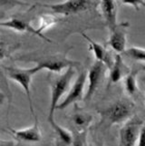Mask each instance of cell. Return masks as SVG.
<instances>
[{
    "label": "cell",
    "mask_w": 145,
    "mask_h": 146,
    "mask_svg": "<svg viewBox=\"0 0 145 146\" xmlns=\"http://www.w3.org/2000/svg\"><path fill=\"white\" fill-rule=\"evenodd\" d=\"M17 61L22 62H33L36 63V66L39 71L48 70L50 72L60 74L64 69L68 67H76L80 65V63L67 58L66 54H28L17 57Z\"/></svg>",
    "instance_id": "6da1fadb"
},
{
    "label": "cell",
    "mask_w": 145,
    "mask_h": 146,
    "mask_svg": "<svg viewBox=\"0 0 145 146\" xmlns=\"http://www.w3.org/2000/svg\"><path fill=\"white\" fill-rule=\"evenodd\" d=\"M75 74L74 67H68L64 74H58L50 82L51 86V103H50L47 122L54 120V112L64 94H66L70 87L73 77Z\"/></svg>",
    "instance_id": "7a4b0ae2"
},
{
    "label": "cell",
    "mask_w": 145,
    "mask_h": 146,
    "mask_svg": "<svg viewBox=\"0 0 145 146\" xmlns=\"http://www.w3.org/2000/svg\"><path fill=\"white\" fill-rule=\"evenodd\" d=\"M134 105L125 100L118 101L110 106L98 111L101 115V124L108 126L115 123H121L131 117Z\"/></svg>",
    "instance_id": "3957f363"
},
{
    "label": "cell",
    "mask_w": 145,
    "mask_h": 146,
    "mask_svg": "<svg viewBox=\"0 0 145 146\" xmlns=\"http://www.w3.org/2000/svg\"><path fill=\"white\" fill-rule=\"evenodd\" d=\"M5 70H6L8 76L13 81L21 85V87L24 89V93L26 94V98L28 100L30 112H31L33 116L36 118V116L34 111L31 88L30 87H31V83L34 75L39 72L38 68L36 66H34L32 68H21L15 66V65H10V66H5Z\"/></svg>",
    "instance_id": "277c9868"
},
{
    "label": "cell",
    "mask_w": 145,
    "mask_h": 146,
    "mask_svg": "<svg viewBox=\"0 0 145 146\" xmlns=\"http://www.w3.org/2000/svg\"><path fill=\"white\" fill-rule=\"evenodd\" d=\"M92 5V2L85 1V0H68V1L57 4H40V6L51 9L56 15H62V16L66 17L69 15L86 11Z\"/></svg>",
    "instance_id": "5b68a950"
},
{
    "label": "cell",
    "mask_w": 145,
    "mask_h": 146,
    "mask_svg": "<svg viewBox=\"0 0 145 146\" xmlns=\"http://www.w3.org/2000/svg\"><path fill=\"white\" fill-rule=\"evenodd\" d=\"M87 80V73L81 72L77 76L76 80L74 81L71 88L69 89L66 96L64 98L61 103L58 104L56 106V110H64L67 108L69 105L73 104H76L79 101L83 99L84 96V86Z\"/></svg>",
    "instance_id": "8992f818"
},
{
    "label": "cell",
    "mask_w": 145,
    "mask_h": 146,
    "mask_svg": "<svg viewBox=\"0 0 145 146\" xmlns=\"http://www.w3.org/2000/svg\"><path fill=\"white\" fill-rule=\"evenodd\" d=\"M142 124V121L139 117L129 118L120 130V144L125 146L137 144L140 130Z\"/></svg>",
    "instance_id": "52a82bcc"
},
{
    "label": "cell",
    "mask_w": 145,
    "mask_h": 146,
    "mask_svg": "<svg viewBox=\"0 0 145 146\" xmlns=\"http://www.w3.org/2000/svg\"><path fill=\"white\" fill-rule=\"evenodd\" d=\"M105 67L106 65L103 63L96 60L91 66V68L89 69V71L87 73V81H88L87 92L83 96V99L85 101H89L90 99H92L93 94H95L97 89L99 88L100 84L103 82V79L104 77Z\"/></svg>",
    "instance_id": "ba28073f"
},
{
    "label": "cell",
    "mask_w": 145,
    "mask_h": 146,
    "mask_svg": "<svg viewBox=\"0 0 145 146\" xmlns=\"http://www.w3.org/2000/svg\"><path fill=\"white\" fill-rule=\"evenodd\" d=\"M128 27L129 24L127 22L121 23L118 24L110 32L111 35H110L108 44L112 49L118 54L123 53L126 49V34Z\"/></svg>",
    "instance_id": "9c48e42d"
},
{
    "label": "cell",
    "mask_w": 145,
    "mask_h": 146,
    "mask_svg": "<svg viewBox=\"0 0 145 146\" xmlns=\"http://www.w3.org/2000/svg\"><path fill=\"white\" fill-rule=\"evenodd\" d=\"M9 131L11 132L15 139L21 141V142L37 143V142H41L43 139L37 117L34 118V123L32 126L24 129H20V130H15L10 128Z\"/></svg>",
    "instance_id": "30bf717a"
},
{
    "label": "cell",
    "mask_w": 145,
    "mask_h": 146,
    "mask_svg": "<svg viewBox=\"0 0 145 146\" xmlns=\"http://www.w3.org/2000/svg\"><path fill=\"white\" fill-rule=\"evenodd\" d=\"M0 27H6V28H9L15 30V31L17 32H23V33H30L32 35H34V36H37L38 37L44 39V41L51 43L52 40L46 37L44 34H41L37 31L36 28H34V27H32L30 23L26 22V20L18 18V17H13L9 20H7V21L4 22H0Z\"/></svg>",
    "instance_id": "8fae6325"
},
{
    "label": "cell",
    "mask_w": 145,
    "mask_h": 146,
    "mask_svg": "<svg viewBox=\"0 0 145 146\" xmlns=\"http://www.w3.org/2000/svg\"><path fill=\"white\" fill-rule=\"evenodd\" d=\"M93 121V116L83 111L75 110L71 115V123L77 132V137H83L84 132L87 130Z\"/></svg>",
    "instance_id": "7c38bea8"
},
{
    "label": "cell",
    "mask_w": 145,
    "mask_h": 146,
    "mask_svg": "<svg viewBox=\"0 0 145 146\" xmlns=\"http://www.w3.org/2000/svg\"><path fill=\"white\" fill-rule=\"evenodd\" d=\"M100 8L103 17L106 22L110 32L117 26V6L116 3L111 0H104L100 3Z\"/></svg>",
    "instance_id": "4fadbf2b"
},
{
    "label": "cell",
    "mask_w": 145,
    "mask_h": 146,
    "mask_svg": "<svg viewBox=\"0 0 145 146\" xmlns=\"http://www.w3.org/2000/svg\"><path fill=\"white\" fill-rule=\"evenodd\" d=\"M110 69V84H116L118 83L122 78L126 76L127 74L131 71L127 65L124 64L122 56L119 54H116L115 58L113 61L112 66Z\"/></svg>",
    "instance_id": "5bb4252c"
},
{
    "label": "cell",
    "mask_w": 145,
    "mask_h": 146,
    "mask_svg": "<svg viewBox=\"0 0 145 146\" xmlns=\"http://www.w3.org/2000/svg\"><path fill=\"white\" fill-rule=\"evenodd\" d=\"M82 36L88 41L90 50L93 51L97 61L103 63L108 68L111 67L113 64V60L111 58V55H110L108 51L105 49V47L103 46L102 44L96 43L95 41H93V40L90 38L86 34L82 33Z\"/></svg>",
    "instance_id": "9a60e30c"
},
{
    "label": "cell",
    "mask_w": 145,
    "mask_h": 146,
    "mask_svg": "<svg viewBox=\"0 0 145 146\" xmlns=\"http://www.w3.org/2000/svg\"><path fill=\"white\" fill-rule=\"evenodd\" d=\"M48 123L51 124L52 128L57 134L58 139L61 141L62 143L66 144H73V135L71 133V131L66 130V128L60 126L59 124L56 123V122L54 120L49 121Z\"/></svg>",
    "instance_id": "2e32d148"
},
{
    "label": "cell",
    "mask_w": 145,
    "mask_h": 146,
    "mask_svg": "<svg viewBox=\"0 0 145 146\" xmlns=\"http://www.w3.org/2000/svg\"><path fill=\"white\" fill-rule=\"evenodd\" d=\"M139 70H132L130 71L129 74L125 76L124 80V86H125L126 92L130 95L135 94L138 91V84H137V74Z\"/></svg>",
    "instance_id": "e0dca14e"
},
{
    "label": "cell",
    "mask_w": 145,
    "mask_h": 146,
    "mask_svg": "<svg viewBox=\"0 0 145 146\" xmlns=\"http://www.w3.org/2000/svg\"><path fill=\"white\" fill-rule=\"evenodd\" d=\"M61 18L58 17L57 16H52V15H46V16H42L40 18V24L39 27L36 28L39 33L43 34V32L46 29L51 27L53 25L56 24L58 21H60Z\"/></svg>",
    "instance_id": "ac0fdd59"
},
{
    "label": "cell",
    "mask_w": 145,
    "mask_h": 146,
    "mask_svg": "<svg viewBox=\"0 0 145 146\" xmlns=\"http://www.w3.org/2000/svg\"><path fill=\"white\" fill-rule=\"evenodd\" d=\"M16 48L17 46L11 44V43L8 42L7 39L4 38L3 36H0V60L9 58Z\"/></svg>",
    "instance_id": "d6986e66"
},
{
    "label": "cell",
    "mask_w": 145,
    "mask_h": 146,
    "mask_svg": "<svg viewBox=\"0 0 145 146\" xmlns=\"http://www.w3.org/2000/svg\"><path fill=\"white\" fill-rule=\"evenodd\" d=\"M123 54H125L126 56L135 60V61L145 63V49L143 48L132 46V47H130L128 49L124 50Z\"/></svg>",
    "instance_id": "ffe728a7"
},
{
    "label": "cell",
    "mask_w": 145,
    "mask_h": 146,
    "mask_svg": "<svg viewBox=\"0 0 145 146\" xmlns=\"http://www.w3.org/2000/svg\"><path fill=\"white\" fill-rule=\"evenodd\" d=\"M137 144L141 146H145V124H142L141 130H140Z\"/></svg>",
    "instance_id": "44dd1931"
},
{
    "label": "cell",
    "mask_w": 145,
    "mask_h": 146,
    "mask_svg": "<svg viewBox=\"0 0 145 146\" xmlns=\"http://www.w3.org/2000/svg\"><path fill=\"white\" fill-rule=\"evenodd\" d=\"M122 4L133 7L135 9H139L140 6H145V2L143 1H122Z\"/></svg>",
    "instance_id": "7402d4cb"
},
{
    "label": "cell",
    "mask_w": 145,
    "mask_h": 146,
    "mask_svg": "<svg viewBox=\"0 0 145 146\" xmlns=\"http://www.w3.org/2000/svg\"><path fill=\"white\" fill-rule=\"evenodd\" d=\"M5 97H6V94H4L3 92L0 90V104H3L4 100H5Z\"/></svg>",
    "instance_id": "603a6c76"
}]
</instances>
